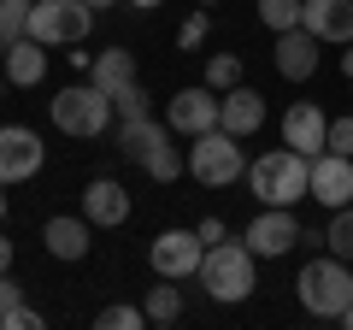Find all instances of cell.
Instances as JSON below:
<instances>
[{
    "mask_svg": "<svg viewBox=\"0 0 353 330\" xmlns=\"http://www.w3.org/2000/svg\"><path fill=\"white\" fill-rule=\"evenodd\" d=\"M0 65H6V83H12V89H36L41 77H48V41H36V36L12 41Z\"/></svg>",
    "mask_w": 353,
    "mask_h": 330,
    "instance_id": "cell-18",
    "label": "cell"
},
{
    "mask_svg": "<svg viewBox=\"0 0 353 330\" xmlns=\"http://www.w3.org/2000/svg\"><path fill=\"white\" fill-rule=\"evenodd\" d=\"M301 24L312 30L318 41H341V48H347L353 41V0H306Z\"/></svg>",
    "mask_w": 353,
    "mask_h": 330,
    "instance_id": "cell-16",
    "label": "cell"
},
{
    "mask_svg": "<svg viewBox=\"0 0 353 330\" xmlns=\"http://www.w3.org/2000/svg\"><path fill=\"white\" fill-rule=\"evenodd\" d=\"M0 189H6V183H0ZM0 218H6V195H0Z\"/></svg>",
    "mask_w": 353,
    "mask_h": 330,
    "instance_id": "cell-39",
    "label": "cell"
},
{
    "mask_svg": "<svg viewBox=\"0 0 353 330\" xmlns=\"http://www.w3.org/2000/svg\"><path fill=\"white\" fill-rule=\"evenodd\" d=\"M201 260H206V242L201 230H159V236L148 242V266L153 278H201Z\"/></svg>",
    "mask_w": 353,
    "mask_h": 330,
    "instance_id": "cell-7",
    "label": "cell"
},
{
    "mask_svg": "<svg viewBox=\"0 0 353 330\" xmlns=\"http://www.w3.org/2000/svg\"><path fill=\"white\" fill-rule=\"evenodd\" d=\"M94 324H101V330H141V324H148V307H101Z\"/></svg>",
    "mask_w": 353,
    "mask_h": 330,
    "instance_id": "cell-26",
    "label": "cell"
},
{
    "mask_svg": "<svg viewBox=\"0 0 353 330\" xmlns=\"http://www.w3.org/2000/svg\"><path fill=\"white\" fill-rule=\"evenodd\" d=\"M294 295H301V307L312 318H341L353 307V271H347V260H336V254L306 260L301 278H294Z\"/></svg>",
    "mask_w": 353,
    "mask_h": 330,
    "instance_id": "cell-3",
    "label": "cell"
},
{
    "mask_svg": "<svg viewBox=\"0 0 353 330\" xmlns=\"http://www.w3.org/2000/svg\"><path fill=\"white\" fill-rule=\"evenodd\" d=\"M83 6H94V12H101V6H118V0H83Z\"/></svg>",
    "mask_w": 353,
    "mask_h": 330,
    "instance_id": "cell-36",
    "label": "cell"
},
{
    "mask_svg": "<svg viewBox=\"0 0 353 330\" xmlns=\"http://www.w3.org/2000/svg\"><path fill=\"white\" fill-rule=\"evenodd\" d=\"M259 124H265V95H259V89H248V83L224 89V106H218V130H230V136H253Z\"/></svg>",
    "mask_w": 353,
    "mask_h": 330,
    "instance_id": "cell-15",
    "label": "cell"
},
{
    "mask_svg": "<svg viewBox=\"0 0 353 330\" xmlns=\"http://www.w3.org/2000/svg\"><path fill=\"white\" fill-rule=\"evenodd\" d=\"M148 324H176L183 318V289H176V278H159V289H148Z\"/></svg>",
    "mask_w": 353,
    "mask_h": 330,
    "instance_id": "cell-21",
    "label": "cell"
},
{
    "mask_svg": "<svg viewBox=\"0 0 353 330\" xmlns=\"http://www.w3.org/2000/svg\"><path fill=\"white\" fill-rule=\"evenodd\" d=\"M41 159H48V148H41L36 130H24V124H6V130H0V183L36 177Z\"/></svg>",
    "mask_w": 353,
    "mask_h": 330,
    "instance_id": "cell-10",
    "label": "cell"
},
{
    "mask_svg": "<svg viewBox=\"0 0 353 330\" xmlns=\"http://www.w3.org/2000/svg\"><path fill=\"white\" fill-rule=\"evenodd\" d=\"M206 36H212V18H206V12H189V18H183V30H176V48H183V53H194Z\"/></svg>",
    "mask_w": 353,
    "mask_h": 330,
    "instance_id": "cell-28",
    "label": "cell"
},
{
    "mask_svg": "<svg viewBox=\"0 0 353 330\" xmlns=\"http://www.w3.org/2000/svg\"><path fill=\"white\" fill-rule=\"evenodd\" d=\"M301 12H306V0H259V18H265L271 30H277V36L301 24Z\"/></svg>",
    "mask_w": 353,
    "mask_h": 330,
    "instance_id": "cell-24",
    "label": "cell"
},
{
    "mask_svg": "<svg viewBox=\"0 0 353 330\" xmlns=\"http://www.w3.org/2000/svg\"><path fill=\"white\" fill-rule=\"evenodd\" d=\"M12 307H18V283H12V278H6V271H0V318L12 313Z\"/></svg>",
    "mask_w": 353,
    "mask_h": 330,
    "instance_id": "cell-31",
    "label": "cell"
},
{
    "mask_svg": "<svg viewBox=\"0 0 353 330\" xmlns=\"http://www.w3.org/2000/svg\"><path fill=\"white\" fill-rule=\"evenodd\" d=\"M148 101H153V95L141 89V83H124V89L112 95V106H118V118H153V106H148Z\"/></svg>",
    "mask_w": 353,
    "mask_h": 330,
    "instance_id": "cell-27",
    "label": "cell"
},
{
    "mask_svg": "<svg viewBox=\"0 0 353 330\" xmlns=\"http://www.w3.org/2000/svg\"><path fill=\"white\" fill-rule=\"evenodd\" d=\"M130 6H141V12H153V6H165V0H130Z\"/></svg>",
    "mask_w": 353,
    "mask_h": 330,
    "instance_id": "cell-35",
    "label": "cell"
},
{
    "mask_svg": "<svg viewBox=\"0 0 353 330\" xmlns=\"http://www.w3.org/2000/svg\"><path fill=\"white\" fill-rule=\"evenodd\" d=\"M341 77H347V83H353V41H347V48H341Z\"/></svg>",
    "mask_w": 353,
    "mask_h": 330,
    "instance_id": "cell-33",
    "label": "cell"
},
{
    "mask_svg": "<svg viewBox=\"0 0 353 330\" xmlns=\"http://www.w3.org/2000/svg\"><path fill=\"white\" fill-rule=\"evenodd\" d=\"M241 242H248L259 260H283L289 248H301V218H294V206H265V213L248 224Z\"/></svg>",
    "mask_w": 353,
    "mask_h": 330,
    "instance_id": "cell-9",
    "label": "cell"
},
{
    "mask_svg": "<svg viewBox=\"0 0 353 330\" xmlns=\"http://www.w3.org/2000/svg\"><path fill=\"white\" fill-rule=\"evenodd\" d=\"M312 201H324L330 213L353 201V153H312Z\"/></svg>",
    "mask_w": 353,
    "mask_h": 330,
    "instance_id": "cell-11",
    "label": "cell"
},
{
    "mask_svg": "<svg viewBox=\"0 0 353 330\" xmlns=\"http://www.w3.org/2000/svg\"><path fill=\"white\" fill-rule=\"evenodd\" d=\"M218 106H224V95L212 89V83H194V89H176L171 106H165V124L176 130V136H206V130H218Z\"/></svg>",
    "mask_w": 353,
    "mask_h": 330,
    "instance_id": "cell-8",
    "label": "cell"
},
{
    "mask_svg": "<svg viewBox=\"0 0 353 330\" xmlns=\"http://www.w3.org/2000/svg\"><path fill=\"white\" fill-rule=\"evenodd\" d=\"M194 6H218V0H194Z\"/></svg>",
    "mask_w": 353,
    "mask_h": 330,
    "instance_id": "cell-40",
    "label": "cell"
},
{
    "mask_svg": "<svg viewBox=\"0 0 353 330\" xmlns=\"http://www.w3.org/2000/svg\"><path fill=\"white\" fill-rule=\"evenodd\" d=\"M83 218L94 230H112V224H124L130 218V189L124 183H112V177H94L83 189Z\"/></svg>",
    "mask_w": 353,
    "mask_h": 330,
    "instance_id": "cell-14",
    "label": "cell"
},
{
    "mask_svg": "<svg viewBox=\"0 0 353 330\" xmlns=\"http://www.w3.org/2000/svg\"><path fill=\"white\" fill-rule=\"evenodd\" d=\"M30 6L36 0H0V53L30 36Z\"/></svg>",
    "mask_w": 353,
    "mask_h": 330,
    "instance_id": "cell-23",
    "label": "cell"
},
{
    "mask_svg": "<svg viewBox=\"0 0 353 330\" xmlns=\"http://www.w3.org/2000/svg\"><path fill=\"white\" fill-rule=\"evenodd\" d=\"M324 136H330V118H324V106H312V101H294L289 113H283V142H289L294 153H324Z\"/></svg>",
    "mask_w": 353,
    "mask_h": 330,
    "instance_id": "cell-13",
    "label": "cell"
},
{
    "mask_svg": "<svg viewBox=\"0 0 353 330\" xmlns=\"http://www.w3.org/2000/svg\"><path fill=\"white\" fill-rule=\"evenodd\" d=\"M0 95H6V65H0Z\"/></svg>",
    "mask_w": 353,
    "mask_h": 330,
    "instance_id": "cell-38",
    "label": "cell"
},
{
    "mask_svg": "<svg viewBox=\"0 0 353 330\" xmlns=\"http://www.w3.org/2000/svg\"><path fill=\"white\" fill-rule=\"evenodd\" d=\"M136 165H141V171H148L153 183H176V177H183V171H189V153H183V148H176V142H171V124H159V136H153L148 148L136 153Z\"/></svg>",
    "mask_w": 353,
    "mask_h": 330,
    "instance_id": "cell-17",
    "label": "cell"
},
{
    "mask_svg": "<svg viewBox=\"0 0 353 330\" xmlns=\"http://www.w3.org/2000/svg\"><path fill=\"white\" fill-rule=\"evenodd\" d=\"M0 330H41V313H36V307H24V301H18L12 313L0 318Z\"/></svg>",
    "mask_w": 353,
    "mask_h": 330,
    "instance_id": "cell-30",
    "label": "cell"
},
{
    "mask_svg": "<svg viewBox=\"0 0 353 330\" xmlns=\"http://www.w3.org/2000/svg\"><path fill=\"white\" fill-rule=\"evenodd\" d=\"M88 30H94V6H83V0H36L30 6V36L48 48H77V41H88Z\"/></svg>",
    "mask_w": 353,
    "mask_h": 330,
    "instance_id": "cell-6",
    "label": "cell"
},
{
    "mask_svg": "<svg viewBox=\"0 0 353 330\" xmlns=\"http://www.w3.org/2000/svg\"><path fill=\"white\" fill-rule=\"evenodd\" d=\"M253 248L248 242H212L206 248V260H201V289L212 295V301H224V307H236V301H248L253 289H259V271H253Z\"/></svg>",
    "mask_w": 353,
    "mask_h": 330,
    "instance_id": "cell-2",
    "label": "cell"
},
{
    "mask_svg": "<svg viewBox=\"0 0 353 330\" xmlns=\"http://www.w3.org/2000/svg\"><path fill=\"white\" fill-rule=\"evenodd\" d=\"M341 324H347V330H353V307H347V313H341Z\"/></svg>",
    "mask_w": 353,
    "mask_h": 330,
    "instance_id": "cell-37",
    "label": "cell"
},
{
    "mask_svg": "<svg viewBox=\"0 0 353 330\" xmlns=\"http://www.w3.org/2000/svg\"><path fill=\"white\" fill-rule=\"evenodd\" d=\"M324 254H336V260H347V266H353V201L330 213V224H324Z\"/></svg>",
    "mask_w": 353,
    "mask_h": 330,
    "instance_id": "cell-22",
    "label": "cell"
},
{
    "mask_svg": "<svg viewBox=\"0 0 353 330\" xmlns=\"http://www.w3.org/2000/svg\"><path fill=\"white\" fill-rule=\"evenodd\" d=\"M324 148H330V153H353V113L330 118V136H324Z\"/></svg>",
    "mask_w": 353,
    "mask_h": 330,
    "instance_id": "cell-29",
    "label": "cell"
},
{
    "mask_svg": "<svg viewBox=\"0 0 353 330\" xmlns=\"http://www.w3.org/2000/svg\"><path fill=\"white\" fill-rule=\"evenodd\" d=\"M48 118L65 130V136L94 142V136H106V124L118 118V106H112V95L94 89V83H71V89H59L48 101Z\"/></svg>",
    "mask_w": 353,
    "mask_h": 330,
    "instance_id": "cell-4",
    "label": "cell"
},
{
    "mask_svg": "<svg viewBox=\"0 0 353 330\" xmlns=\"http://www.w3.org/2000/svg\"><path fill=\"white\" fill-rule=\"evenodd\" d=\"M318 48H324V41H318L306 24L283 30L277 48H271V59H277V77H289V83H306V77L318 71Z\"/></svg>",
    "mask_w": 353,
    "mask_h": 330,
    "instance_id": "cell-12",
    "label": "cell"
},
{
    "mask_svg": "<svg viewBox=\"0 0 353 330\" xmlns=\"http://www.w3.org/2000/svg\"><path fill=\"white\" fill-rule=\"evenodd\" d=\"M88 218H48V224H41V242H48V254L53 260H65V266H71V260H88V248H94V242H88Z\"/></svg>",
    "mask_w": 353,
    "mask_h": 330,
    "instance_id": "cell-19",
    "label": "cell"
},
{
    "mask_svg": "<svg viewBox=\"0 0 353 330\" xmlns=\"http://www.w3.org/2000/svg\"><path fill=\"white\" fill-rule=\"evenodd\" d=\"M206 83H212L218 95L236 89V83H241V59H236V53H212V59H206Z\"/></svg>",
    "mask_w": 353,
    "mask_h": 330,
    "instance_id": "cell-25",
    "label": "cell"
},
{
    "mask_svg": "<svg viewBox=\"0 0 353 330\" xmlns=\"http://www.w3.org/2000/svg\"><path fill=\"white\" fill-rule=\"evenodd\" d=\"M248 189H253L259 206H294V201L312 195V159L283 142V148L259 153V159L248 165Z\"/></svg>",
    "mask_w": 353,
    "mask_h": 330,
    "instance_id": "cell-1",
    "label": "cell"
},
{
    "mask_svg": "<svg viewBox=\"0 0 353 330\" xmlns=\"http://www.w3.org/2000/svg\"><path fill=\"white\" fill-rule=\"evenodd\" d=\"M241 171H248V159H241V136H230V130H206V136H194L189 148V177L206 183V189H230V183H241Z\"/></svg>",
    "mask_w": 353,
    "mask_h": 330,
    "instance_id": "cell-5",
    "label": "cell"
},
{
    "mask_svg": "<svg viewBox=\"0 0 353 330\" xmlns=\"http://www.w3.org/2000/svg\"><path fill=\"white\" fill-rule=\"evenodd\" d=\"M224 236H230L224 218H201V242H206V248H212V242H224Z\"/></svg>",
    "mask_w": 353,
    "mask_h": 330,
    "instance_id": "cell-32",
    "label": "cell"
},
{
    "mask_svg": "<svg viewBox=\"0 0 353 330\" xmlns=\"http://www.w3.org/2000/svg\"><path fill=\"white\" fill-rule=\"evenodd\" d=\"M0 271H12V242L0 236Z\"/></svg>",
    "mask_w": 353,
    "mask_h": 330,
    "instance_id": "cell-34",
    "label": "cell"
},
{
    "mask_svg": "<svg viewBox=\"0 0 353 330\" xmlns=\"http://www.w3.org/2000/svg\"><path fill=\"white\" fill-rule=\"evenodd\" d=\"M88 83H94V89H106V95H118L124 83H136V53H130V48L94 53V59H88Z\"/></svg>",
    "mask_w": 353,
    "mask_h": 330,
    "instance_id": "cell-20",
    "label": "cell"
}]
</instances>
